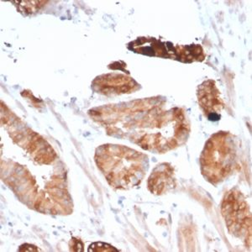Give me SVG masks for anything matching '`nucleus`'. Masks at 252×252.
Returning a JSON list of instances; mask_svg holds the SVG:
<instances>
[{"label":"nucleus","mask_w":252,"mask_h":252,"mask_svg":"<svg viewBox=\"0 0 252 252\" xmlns=\"http://www.w3.org/2000/svg\"><path fill=\"white\" fill-rule=\"evenodd\" d=\"M166 101L145 98L92 109L89 115L108 135L128 138L149 152L162 154L188 141L190 125L183 109H165Z\"/></svg>","instance_id":"f257e3e1"},{"label":"nucleus","mask_w":252,"mask_h":252,"mask_svg":"<svg viewBox=\"0 0 252 252\" xmlns=\"http://www.w3.org/2000/svg\"><path fill=\"white\" fill-rule=\"evenodd\" d=\"M95 161L109 185L116 189H129L141 184L149 161L141 152L121 145L107 144L97 148Z\"/></svg>","instance_id":"f03ea898"},{"label":"nucleus","mask_w":252,"mask_h":252,"mask_svg":"<svg viewBox=\"0 0 252 252\" xmlns=\"http://www.w3.org/2000/svg\"><path fill=\"white\" fill-rule=\"evenodd\" d=\"M238 167V146L229 132L219 131L207 141L200 156L203 177L217 186L229 178Z\"/></svg>","instance_id":"7ed1b4c3"},{"label":"nucleus","mask_w":252,"mask_h":252,"mask_svg":"<svg viewBox=\"0 0 252 252\" xmlns=\"http://www.w3.org/2000/svg\"><path fill=\"white\" fill-rule=\"evenodd\" d=\"M221 214L229 234L252 247V213L243 193L238 189H230L221 202Z\"/></svg>","instance_id":"20e7f679"},{"label":"nucleus","mask_w":252,"mask_h":252,"mask_svg":"<svg viewBox=\"0 0 252 252\" xmlns=\"http://www.w3.org/2000/svg\"><path fill=\"white\" fill-rule=\"evenodd\" d=\"M141 88L134 78L121 73H109L98 76L92 83V89L100 94H123L135 92Z\"/></svg>","instance_id":"39448f33"},{"label":"nucleus","mask_w":252,"mask_h":252,"mask_svg":"<svg viewBox=\"0 0 252 252\" xmlns=\"http://www.w3.org/2000/svg\"><path fill=\"white\" fill-rule=\"evenodd\" d=\"M197 96L199 106L209 121L220 120L221 112L225 104L215 81L211 79L204 81L198 86Z\"/></svg>","instance_id":"423d86ee"},{"label":"nucleus","mask_w":252,"mask_h":252,"mask_svg":"<svg viewBox=\"0 0 252 252\" xmlns=\"http://www.w3.org/2000/svg\"><path fill=\"white\" fill-rule=\"evenodd\" d=\"M132 52L150 57L170 58L176 60V46L171 42H164L153 37L137 38L127 46Z\"/></svg>","instance_id":"0eeeda50"},{"label":"nucleus","mask_w":252,"mask_h":252,"mask_svg":"<svg viewBox=\"0 0 252 252\" xmlns=\"http://www.w3.org/2000/svg\"><path fill=\"white\" fill-rule=\"evenodd\" d=\"M174 171L170 164L158 165L148 179V189L152 193L161 195L174 186Z\"/></svg>","instance_id":"6e6552de"},{"label":"nucleus","mask_w":252,"mask_h":252,"mask_svg":"<svg viewBox=\"0 0 252 252\" xmlns=\"http://www.w3.org/2000/svg\"><path fill=\"white\" fill-rule=\"evenodd\" d=\"M206 58L200 45L176 46V60L184 63L203 62Z\"/></svg>","instance_id":"1a4fd4ad"},{"label":"nucleus","mask_w":252,"mask_h":252,"mask_svg":"<svg viewBox=\"0 0 252 252\" xmlns=\"http://www.w3.org/2000/svg\"><path fill=\"white\" fill-rule=\"evenodd\" d=\"M72 243V249H71V251H74V252H83V249H80V247L83 248V245L82 242H81L80 240H76L75 238L72 239V241H71Z\"/></svg>","instance_id":"9d476101"}]
</instances>
